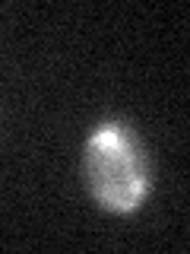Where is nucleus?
I'll return each instance as SVG.
<instances>
[{
  "instance_id": "nucleus-1",
  "label": "nucleus",
  "mask_w": 190,
  "mask_h": 254,
  "mask_svg": "<svg viewBox=\"0 0 190 254\" xmlns=\"http://www.w3.org/2000/svg\"><path fill=\"white\" fill-rule=\"evenodd\" d=\"M86 188L95 203L111 213H133L149 194V156L124 121H101L86 140Z\"/></svg>"
}]
</instances>
